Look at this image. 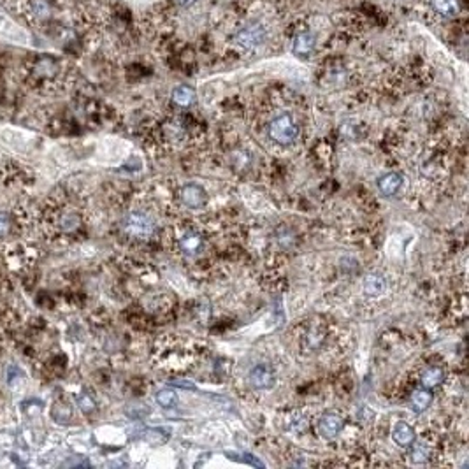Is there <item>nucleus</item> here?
I'll use <instances>...</instances> for the list:
<instances>
[{
  "label": "nucleus",
  "instance_id": "15",
  "mask_svg": "<svg viewBox=\"0 0 469 469\" xmlns=\"http://www.w3.org/2000/svg\"><path fill=\"white\" fill-rule=\"evenodd\" d=\"M443 378H445V371L441 367H429L422 374V385L425 389H432V386H438L443 382Z\"/></svg>",
  "mask_w": 469,
  "mask_h": 469
},
{
  "label": "nucleus",
  "instance_id": "11",
  "mask_svg": "<svg viewBox=\"0 0 469 469\" xmlns=\"http://www.w3.org/2000/svg\"><path fill=\"white\" fill-rule=\"evenodd\" d=\"M432 11L445 18L457 16L461 11V0H429Z\"/></svg>",
  "mask_w": 469,
  "mask_h": 469
},
{
  "label": "nucleus",
  "instance_id": "6",
  "mask_svg": "<svg viewBox=\"0 0 469 469\" xmlns=\"http://www.w3.org/2000/svg\"><path fill=\"white\" fill-rule=\"evenodd\" d=\"M21 9L30 20H46L51 14L53 6L49 0H21Z\"/></svg>",
  "mask_w": 469,
  "mask_h": 469
},
{
  "label": "nucleus",
  "instance_id": "4",
  "mask_svg": "<svg viewBox=\"0 0 469 469\" xmlns=\"http://www.w3.org/2000/svg\"><path fill=\"white\" fill-rule=\"evenodd\" d=\"M121 227L127 234L135 236V238H148L150 234L155 229V224L150 217L141 213H130L125 217V220L121 221Z\"/></svg>",
  "mask_w": 469,
  "mask_h": 469
},
{
  "label": "nucleus",
  "instance_id": "14",
  "mask_svg": "<svg viewBox=\"0 0 469 469\" xmlns=\"http://www.w3.org/2000/svg\"><path fill=\"white\" fill-rule=\"evenodd\" d=\"M385 286H386V283L382 276L371 274V276H367L366 280H364V293L370 297L382 296V293L385 292Z\"/></svg>",
  "mask_w": 469,
  "mask_h": 469
},
{
  "label": "nucleus",
  "instance_id": "21",
  "mask_svg": "<svg viewBox=\"0 0 469 469\" xmlns=\"http://www.w3.org/2000/svg\"><path fill=\"white\" fill-rule=\"evenodd\" d=\"M178 4H180V6H183V7H187V6H192L193 2H195V0H176Z\"/></svg>",
  "mask_w": 469,
  "mask_h": 469
},
{
  "label": "nucleus",
  "instance_id": "9",
  "mask_svg": "<svg viewBox=\"0 0 469 469\" xmlns=\"http://www.w3.org/2000/svg\"><path fill=\"white\" fill-rule=\"evenodd\" d=\"M181 200L187 204L188 207H193V209H199L206 204L207 195L202 188L197 187V185H187L183 190H181Z\"/></svg>",
  "mask_w": 469,
  "mask_h": 469
},
{
  "label": "nucleus",
  "instance_id": "13",
  "mask_svg": "<svg viewBox=\"0 0 469 469\" xmlns=\"http://www.w3.org/2000/svg\"><path fill=\"white\" fill-rule=\"evenodd\" d=\"M431 403L432 394L429 392L427 389L415 390L413 396H411V408H413V411H417V413H422V411L427 410V408L431 406Z\"/></svg>",
  "mask_w": 469,
  "mask_h": 469
},
{
  "label": "nucleus",
  "instance_id": "8",
  "mask_svg": "<svg viewBox=\"0 0 469 469\" xmlns=\"http://www.w3.org/2000/svg\"><path fill=\"white\" fill-rule=\"evenodd\" d=\"M343 427V418L338 415H324L318 422V432L322 434V438L332 439L341 432Z\"/></svg>",
  "mask_w": 469,
  "mask_h": 469
},
{
  "label": "nucleus",
  "instance_id": "19",
  "mask_svg": "<svg viewBox=\"0 0 469 469\" xmlns=\"http://www.w3.org/2000/svg\"><path fill=\"white\" fill-rule=\"evenodd\" d=\"M11 229V220L7 214L0 213V236H6Z\"/></svg>",
  "mask_w": 469,
  "mask_h": 469
},
{
  "label": "nucleus",
  "instance_id": "2",
  "mask_svg": "<svg viewBox=\"0 0 469 469\" xmlns=\"http://www.w3.org/2000/svg\"><path fill=\"white\" fill-rule=\"evenodd\" d=\"M269 135L278 145H290L299 135V127L290 114H280L269 123Z\"/></svg>",
  "mask_w": 469,
  "mask_h": 469
},
{
  "label": "nucleus",
  "instance_id": "10",
  "mask_svg": "<svg viewBox=\"0 0 469 469\" xmlns=\"http://www.w3.org/2000/svg\"><path fill=\"white\" fill-rule=\"evenodd\" d=\"M392 439L399 446L406 449V446L413 445V439H415L413 429H411L406 422H397L392 429Z\"/></svg>",
  "mask_w": 469,
  "mask_h": 469
},
{
  "label": "nucleus",
  "instance_id": "7",
  "mask_svg": "<svg viewBox=\"0 0 469 469\" xmlns=\"http://www.w3.org/2000/svg\"><path fill=\"white\" fill-rule=\"evenodd\" d=\"M248 379L253 389L267 390L274 385V371L266 364H260V366H255L250 371Z\"/></svg>",
  "mask_w": 469,
  "mask_h": 469
},
{
  "label": "nucleus",
  "instance_id": "12",
  "mask_svg": "<svg viewBox=\"0 0 469 469\" xmlns=\"http://www.w3.org/2000/svg\"><path fill=\"white\" fill-rule=\"evenodd\" d=\"M401 185H403V178L396 173L385 174L378 180V188L383 195H394L401 188Z\"/></svg>",
  "mask_w": 469,
  "mask_h": 469
},
{
  "label": "nucleus",
  "instance_id": "1",
  "mask_svg": "<svg viewBox=\"0 0 469 469\" xmlns=\"http://www.w3.org/2000/svg\"><path fill=\"white\" fill-rule=\"evenodd\" d=\"M267 37H269V27L260 20H250L236 30L234 42L245 51H253L259 46L266 44Z\"/></svg>",
  "mask_w": 469,
  "mask_h": 469
},
{
  "label": "nucleus",
  "instance_id": "20",
  "mask_svg": "<svg viewBox=\"0 0 469 469\" xmlns=\"http://www.w3.org/2000/svg\"><path fill=\"white\" fill-rule=\"evenodd\" d=\"M176 386H181V389H190V390H195V385H193L192 382H181V379H176V382H173Z\"/></svg>",
  "mask_w": 469,
  "mask_h": 469
},
{
  "label": "nucleus",
  "instance_id": "17",
  "mask_svg": "<svg viewBox=\"0 0 469 469\" xmlns=\"http://www.w3.org/2000/svg\"><path fill=\"white\" fill-rule=\"evenodd\" d=\"M157 403L160 404L162 408H173L178 404V396L173 392V390H160L157 392Z\"/></svg>",
  "mask_w": 469,
  "mask_h": 469
},
{
  "label": "nucleus",
  "instance_id": "18",
  "mask_svg": "<svg viewBox=\"0 0 469 469\" xmlns=\"http://www.w3.org/2000/svg\"><path fill=\"white\" fill-rule=\"evenodd\" d=\"M199 248H200V238H199V236L190 234L183 239V241H181V250H183L185 253H188V255H190V253H195Z\"/></svg>",
  "mask_w": 469,
  "mask_h": 469
},
{
  "label": "nucleus",
  "instance_id": "5",
  "mask_svg": "<svg viewBox=\"0 0 469 469\" xmlns=\"http://www.w3.org/2000/svg\"><path fill=\"white\" fill-rule=\"evenodd\" d=\"M315 46H317V37L313 32L310 30H299L296 32L292 39V51L296 56H310L313 53Z\"/></svg>",
  "mask_w": 469,
  "mask_h": 469
},
{
  "label": "nucleus",
  "instance_id": "16",
  "mask_svg": "<svg viewBox=\"0 0 469 469\" xmlns=\"http://www.w3.org/2000/svg\"><path fill=\"white\" fill-rule=\"evenodd\" d=\"M173 102L181 107H188L195 102V92L190 87H178L173 92Z\"/></svg>",
  "mask_w": 469,
  "mask_h": 469
},
{
  "label": "nucleus",
  "instance_id": "3",
  "mask_svg": "<svg viewBox=\"0 0 469 469\" xmlns=\"http://www.w3.org/2000/svg\"><path fill=\"white\" fill-rule=\"evenodd\" d=\"M0 35L20 46H28L32 41L30 34L21 25H18L2 7H0Z\"/></svg>",
  "mask_w": 469,
  "mask_h": 469
}]
</instances>
